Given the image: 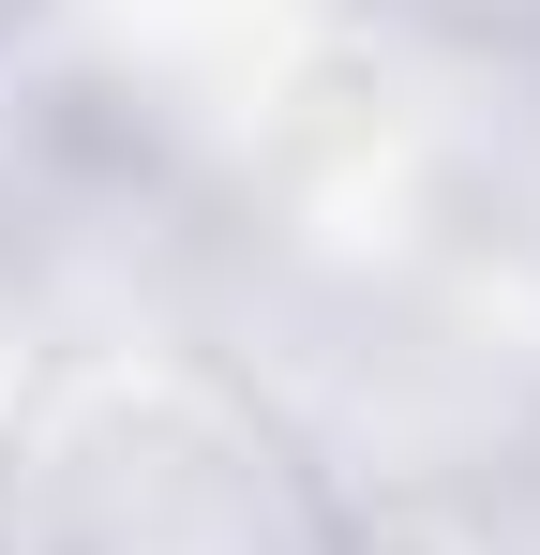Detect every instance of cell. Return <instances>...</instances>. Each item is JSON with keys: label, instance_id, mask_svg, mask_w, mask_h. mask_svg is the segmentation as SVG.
Masks as SVG:
<instances>
[{"label": "cell", "instance_id": "cell-1", "mask_svg": "<svg viewBox=\"0 0 540 555\" xmlns=\"http://www.w3.org/2000/svg\"><path fill=\"white\" fill-rule=\"evenodd\" d=\"M0 555H346V526L226 361L120 346L30 390L0 451Z\"/></svg>", "mask_w": 540, "mask_h": 555}]
</instances>
